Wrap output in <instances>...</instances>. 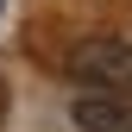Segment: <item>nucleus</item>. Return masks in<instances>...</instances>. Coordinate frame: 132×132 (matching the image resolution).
I'll list each match as a JSON object with an SVG mask.
<instances>
[{"label":"nucleus","instance_id":"nucleus-1","mask_svg":"<svg viewBox=\"0 0 132 132\" xmlns=\"http://www.w3.org/2000/svg\"><path fill=\"white\" fill-rule=\"evenodd\" d=\"M63 76L82 82V94H126L132 101V44L126 38H82L63 57Z\"/></svg>","mask_w":132,"mask_h":132},{"label":"nucleus","instance_id":"nucleus-2","mask_svg":"<svg viewBox=\"0 0 132 132\" xmlns=\"http://www.w3.org/2000/svg\"><path fill=\"white\" fill-rule=\"evenodd\" d=\"M69 126L76 132H132V101L126 94H76Z\"/></svg>","mask_w":132,"mask_h":132}]
</instances>
